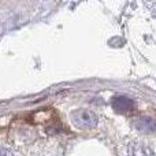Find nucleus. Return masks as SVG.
Returning a JSON list of instances; mask_svg holds the SVG:
<instances>
[{"label":"nucleus","mask_w":156,"mask_h":156,"mask_svg":"<svg viewBox=\"0 0 156 156\" xmlns=\"http://www.w3.org/2000/svg\"><path fill=\"white\" fill-rule=\"evenodd\" d=\"M71 122L80 129H93L97 125V116L93 111L80 108L71 112Z\"/></svg>","instance_id":"1"},{"label":"nucleus","mask_w":156,"mask_h":156,"mask_svg":"<svg viewBox=\"0 0 156 156\" xmlns=\"http://www.w3.org/2000/svg\"><path fill=\"white\" fill-rule=\"evenodd\" d=\"M112 108L119 114H126L134 110V101L126 96H115L112 99Z\"/></svg>","instance_id":"2"},{"label":"nucleus","mask_w":156,"mask_h":156,"mask_svg":"<svg viewBox=\"0 0 156 156\" xmlns=\"http://www.w3.org/2000/svg\"><path fill=\"white\" fill-rule=\"evenodd\" d=\"M134 127L140 133L144 134H151V133L156 132V121L148 116H141L134 121Z\"/></svg>","instance_id":"3"},{"label":"nucleus","mask_w":156,"mask_h":156,"mask_svg":"<svg viewBox=\"0 0 156 156\" xmlns=\"http://www.w3.org/2000/svg\"><path fill=\"white\" fill-rule=\"evenodd\" d=\"M127 156H155V155L147 145L136 143L129 147V155Z\"/></svg>","instance_id":"4"},{"label":"nucleus","mask_w":156,"mask_h":156,"mask_svg":"<svg viewBox=\"0 0 156 156\" xmlns=\"http://www.w3.org/2000/svg\"><path fill=\"white\" fill-rule=\"evenodd\" d=\"M0 156H14V155L8 149H0Z\"/></svg>","instance_id":"5"}]
</instances>
